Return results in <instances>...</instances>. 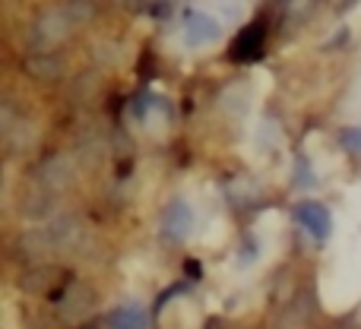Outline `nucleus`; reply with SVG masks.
Instances as JSON below:
<instances>
[{
    "mask_svg": "<svg viewBox=\"0 0 361 329\" xmlns=\"http://www.w3.org/2000/svg\"><path fill=\"white\" fill-rule=\"evenodd\" d=\"M146 323H149V317H146V311L140 304H121L108 317L111 329H146Z\"/></svg>",
    "mask_w": 361,
    "mask_h": 329,
    "instance_id": "nucleus-4",
    "label": "nucleus"
},
{
    "mask_svg": "<svg viewBox=\"0 0 361 329\" xmlns=\"http://www.w3.org/2000/svg\"><path fill=\"white\" fill-rule=\"evenodd\" d=\"M295 184H314V174H311V165L305 162V159H298V171H295Z\"/></svg>",
    "mask_w": 361,
    "mask_h": 329,
    "instance_id": "nucleus-7",
    "label": "nucleus"
},
{
    "mask_svg": "<svg viewBox=\"0 0 361 329\" xmlns=\"http://www.w3.org/2000/svg\"><path fill=\"white\" fill-rule=\"evenodd\" d=\"M260 51H263V29L260 25H247L235 42V57L238 61H254V57H260Z\"/></svg>",
    "mask_w": 361,
    "mask_h": 329,
    "instance_id": "nucleus-5",
    "label": "nucleus"
},
{
    "mask_svg": "<svg viewBox=\"0 0 361 329\" xmlns=\"http://www.w3.org/2000/svg\"><path fill=\"white\" fill-rule=\"evenodd\" d=\"M295 218H298V225H301V228H305L317 244H324L326 237H330V231H333L330 209H326L324 203H314V199H307V203H298V206H295Z\"/></svg>",
    "mask_w": 361,
    "mask_h": 329,
    "instance_id": "nucleus-1",
    "label": "nucleus"
},
{
    "mask_svg": "<svg viewBox=\"0 0 361 329\" xmlns=\"http://www.w3.org/2000/svg\"><path fill=\"white\" fill-rule=\"evenodd\" d=\"M190 228H193V212H190V206H187L184 199H171L169 209H165V216H162V231H165V237H169V241H184V237L190 235Z\"/></svg>",
    "mask_w": 361,
    "mask_h": 329,
    "instance_id": "nucleus-3",
    "label": "nucleus"
},
{
    "mask_svg": "<svg viewBox=\"0 0 361 329\" xmlns=\"http://www.w3.org/2000/svg\"><path fill=\"white\" fill-rule=\"evenodd\" d=\"M343 146L345 152H352V156H361V127H349V130H343Z\"/></svg>",
    "mask_w": 361,
    "mask_h": 329,
    "instance_id": "nucleus-6",
    "label": "nucleus"
},
{
    "mask_svg": "<svg viewBox=\"0 0 361 329\" xmlns=\"http://www.w3.org/2000/svg\"><path fill=\"white\" fill-rule=\"evenodd\" d=\"M184 35L187 44L200 48V44H212L219 35H222V25L209 16V13H200V10H187L184 13Z\"/></svg>",
    "mask_w": 361,
    "mask_h": 329,
    "instance_id": "nucleus-2",
    "label": "nucleus"
}]
</instances>
